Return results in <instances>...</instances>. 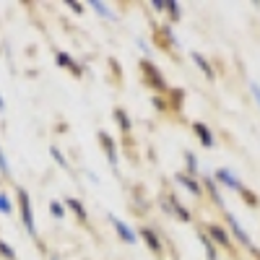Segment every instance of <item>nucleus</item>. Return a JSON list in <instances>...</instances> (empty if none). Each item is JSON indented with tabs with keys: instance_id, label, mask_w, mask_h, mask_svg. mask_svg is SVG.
<instances>
[{
	"instance_id": "nucleus-1",
	"label": "nucleus",
	"mask_w": 260,
	"mask_h": 260,
	"mask_svg": "<svg viewBox=\"0 0 260 260\" xmlns=\"http://www.w3.org/2000/svg\"><path fill=\"white\" fill-rule=\"evenodd\" d=\"M18 203H21V219H24V226L29 234H34V219H31V206H29V195L26 190H18Z\"/></svg>"
},
{
	"instance_id": "nucleus-2",
	"label": "nucleus",
	"mask_w": 260,
	"mask_h": 260,
	"mask_svg": "<svg viewBox=\"0 0 260 260\" xmlns=\"http://www.w3.org/2000/svg\"><path fill=\"white\" fill-rule=\"evenodd\" d=\"M110 221H112V226L117 229V234L122 237V240H125L127 245H133V242H136V232L130 229V226H127L122 219H117V216H110Z\"/></svg>"
},
{
	"instance_id": "nucleus-3",
	"label": "nucleus",
	"mask_w": 260,
	"mask_h": 260,
	"mask_svg": "<svg viewBox=\"0 0 260 260\" xmlns=\"http://www.w3.org/2000/svg\"><path fill=\"white\" fill-rule=\"evenodd\" d=\"M226 219H229V226L234 229V234L237 237H240V242L245 245V247H252V242H250V237H247V232L240 226V224H237V219H234V216H226Z\"/></svg>"
},
{
	"instance_id": "nucleus-4",
	"label": "nucleus",
	"mask_w": 260,
	"mask_h": 260,
	"mask_svg": "<svg viewBox=\"0 0 260 260\" xmlns=\"http://www.w3.org/2000/svg\"><path fill=\"white\" fill-rule=\"evenodd\" d=\"M216 180H221L224 185H229V187H234V190H240V182L234 180V175H232L229 169H219V172H216Z\"/></svg>"
},
{
	"instance_id": "nucleus-5",
	"label": "nucleus",
	"mask_w": 260,
	"mask_h": 260,
	"mask_svg": "<svg viewBox=\"0 0 260 260\" xmlns=\"http://www.w3.org/2000/svg\"><path fill=\"white\" fill-rule=\"evenodd\" d=\"M99 138H102V146L107 148V156H110V164H117V154H115V146H112L110 136H107V133H99Z\"/></svg>"
},
{
	"instance_id": "nucleus-6",
	"label": "nucleus",
	"mask_w": 260,
	"mask_h": 260,
	"mask_svg": "<svg viewBox=\"0 0 260 260\" xmlns=\"http://www.w3.org/2000/svg\"><path fill=\"white\" fill-rule=\"evenodd\" d=\"M195 133H198V138L203 141V146H206V148H211V146H213V138H211V130H208L206 125H201V122H198V125H195Z\"/></svg>"
},
{
	"instance_id": "nucleus-7",
	"label": "nucleus",
	"mask_w": 260,
	"mask_h": 260,
	"mask_svg": "<svg viewBox=\"0 0 260 260\" xmlns=\"http://www.w3.org/2000/svg\"><path fill=\"white\" fill-rule=\"evenodd\" d=\"M141 234L146 237V242H148V247L154 250V252H161V245H159V240H156V234L151 232V229H141Z\"/></svg>"
},
{
	"instance_id": "nucleus-8",
	"label": "nucleus",
	"mask_w": 260,
	"mask_h": 260,
	"mask_svg": "<svg viewBox=\"0 0 260 260\" xmlns=\"http://www.w3.org/2000/svg\"><path fill=\"white\" fill-rule=\"evenodd\" d=\"M177 182H180V185H185V187H187V190H190L192 195H201V187L195 185V182H192L190 177H185V175H177Z\"/></svg>"
},
{
	"instance_id": "nucleus-9",
	"label": "nucleus",
	"mask_w": 260,
	"mask_h": 260,
	"mask_svg": "<svg viewBox=\"0 0 260 260\" xmlns=\"http://www.w3.org/2000/svg\"><path fill=\"white\" fill-rule=\"evenodd\" d=\"M192 60H195V62H198V65H201V68H203V73H206L208 78H213V68H211V65L206 62V57H201L198 52H192Z\"/></svg>"
},
{
	"instance_id": "nucleus-10",
	"label": "nucleus",
	"mask_w": 260,
	"mask_h": 260,
	"mask_svg": "<svg viewBox=\"0 0 260 260\" xmlns=\"http://www.w3.org/2000/svg\"><path fill=\"white\" fill-rule=\"evenodd\" d=\"M211 234L216 237V242H221V245H229V237H226V232H224L221 226H211Z\"/></svg>"
},
{
	"instance_id": "nucleus-11",
	"label": "nucleus",
	"mask_w": 260,
	"mask_h": 260,
	"mask_svg": "<svg viewBox=\"0 0 260 260\" xmlns=\"http://www.w3.org/2000/svg\"><path fill=\"white\" fill-rule=\"evenodd\" d=\"M201 245L206 247V257H208V260H216V250H213V245H211L208 237H203V234H201Z\"/></svg>"
},
{
	"instance_id": "nucleus-12",
	"label": "nucleus",
	"mask_w": 260,
	"mask_h": 260,
	"mask_svg": "<svg viewBox=\"0 0 260 260\" xmlns=\"http://www.w3.org/2000/svg\"><path fill=\"white\" fill-rule=\"evenodd\" d=\"M68 206H71V208H73V211L78 213V219H81V221H86V211H83V206H81L78 201H73V198H68Z\"/></svg>"
},
{
	"instance_id": "nucleus-13",
	"label": "nucleus",
	"mask_w": 260,
	"mask_h": 260,
	"mask_svg": "<svg viewBox=\"0 0 260 260\" xmlns=\"http://www.w3.org/2000/svg\"><path fill=\"white\" fill-rule=\"evenodd\" d=\"M91 8H94V11H99L104 18H115V13H110V11H107V6H104V3H96V0H94V3H91Z\"/></svg>"
},
{
	"instance_id": "nucleus-14",
	"label": "nucleus",
	"mask_w": 260,
	"mask_h": 260,
	"mask_svg": "<svg viewBox=\"0 0 260 260\" xmlns=\"http://www.w3.org/2000/svg\"><path fill=\"white\" fill-rule=\"evenodd\" d=\"M57 62H60V65H68V68H73V73H78L76 62H71V57H68V55H62V52H60V55H57Z\"/></svg>"
},
{
	"instance_id": "nucleus-15",
	"label": "nucleus",
	"mask_w": 260,
	"mask_h": 260,
	"mask_svg": "<svg viewBox=\"0 0 260 260\" xmlns=\"http://www.w3.org/2000/svg\"><path fill=\"white\" fill-rule=\"evenodd\" d=\"M0 255H6L8 260H16V252H13V250H11V247L3 242V240H0Z\"/></svg>"
},
{
	"instance_id": "nucleus-16",
	"label": "nucleus",
	"mask_w": 260,
	"mask_h": 260,
	"mask_svg": "<svg viewBox=\"0 0 260 260\" xmlns=\"http://www.w3.org/2000/svg\"><path fill=\"white\" fill-rule=\"evenodd\" d=\"M0 211H3V213H11V201L6 198V195H0Z\"/></svg>"
},
{
	"instance_id": "nucleus-17",
	"label": "nucleus",
	"mask_w": 260,
	"mask_h": 260,
	"mask_svg": "<svg viewBox=\"0 0 260 260\" xmlns=\"http://www.w3.org/2000/svg\"><path fill=\"white\" fill-rule=\"evenodd\" d=\"M50 211L57 216V219H62V216H65V211H62V206H60V203H50Z\"/></svg>"
},
{
	"instance_id": "nucleus-18",
	"label": "nucleus",
	"mask_w": 260,
	"mask_h": 260,
	"mask_svg": "<svg viewBox=\"0 0 260 260\" xmlns=\"http://www.w3.org/2000/svg\"><path fill=\"white\" fill-rule=\"evenodd\" d=\"M115 117L120 120V125H122V130H130V122H127V117H125V112H115Z\"/></svg>"
},
{
	"instance_id": "nucleus-19",
	"label": "nucleus",
	"mask_w": 260,
	"mask_h": 260,
	"mask_svg": "<svg viewBox=\"0 0 260 260\" xmlns=\"http://www.w3.org/2000/svg\"><path fill=\"white\" fill-rule=\"evenodd\" d=\"M167 8L172 11V18H180V6L177 3H167Z\"/></svg>"
},
{
	"instance_id": "nucleus-20",
	"label": "nucleus",
	"mask_w": 260,
	"mask_h": 260,
	"mask_svg": "<svg viewBox=\"0 0 260 260\" xmlns=\"http://www.w3.org/2000/svg\"><path fill=\"white\" fill-rule=\"evenodd\" d=\"M0 172H3V175H8V161H6V156H3V151H0Z\"/></svg>"
},
{
	"instance_id": "nucleus-21",
	"label": "nucleus",
	"mask_w": 260,
	"mask_h": 260,
	"mask_svg": "<svg viewBox=\"0 0 260 260\" xmlns=\"http://www.w3.org/2000/svg\"><path fill=\"white\" fill-rule=\"evenodd\" d=\"M50 154H52V156L57 159V164H60V167H68V164H65V159L60 156V151H57V148H52V151H50Z\"/></svg>"
},
{
	"instance_id": "nucleus-22",
	"label": "nucleus",
	"mask_w": 260,
	"mask_h": 260,
	"mask_svg": "<svg viewBox=\"0 0 260 260\" xmlns=\"http://www.w3.org/2000/svg\"><path fill=\"white\" fill-rule=\"evenodd\" d=\"M250 89H252V94H255V102L260 104V86H257V83H252V86H250Z\"/></svg>"
},
{
	"instance_id": "nucleus-23",
	"label": "nucleus",
	"mask_w": 260,
	"mask_h": 260,
	"mask_svg": "<svg viewBox=\"0 0 260 260\" xmlns=\"http://www.w3.org/2000/svg\"><path fill=\"white\" fill-rule=\"evenodd\" d=\"M187 167H190L192 172H195V169H198V164H195V156H192V154H187Z\"/></svg>"
},
{
	"instance_id": "nucleus-24",
	"label": "nucleus",
	"mask_w": 260,
	"mask_h": 260,
	"mask_svg": "<svg viewBox=\"0 0 260 260\" xmlns=\"http://www.w3.org/2000/svg\"><path fill=\"white\" fill-rule=\"evenodd\" d=\"M3 110H6V102H3V99H0V112H3Z\"/></svg>"
},
{
	"instance_id": "nucleus-25",
	"label": "nucleus",
	"mask_w": 260,
	"mask_h": 260,
	"mask_svg": "<svg viewBox=\"0 0 260 260\" xmlns=\"http://www.w3.org/2000/svg\"><path fill=\"white\" fill-rule=\"evenodd\" d=\"M52 260H57V257H52Z\"/></svg>"
}]
</instances>
